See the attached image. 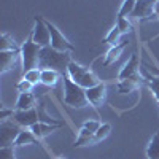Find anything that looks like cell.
Returning <instances> with one entry per match:
<instances>
[{
	"instance_id": "obj_1",
	"label": "cell",
	"mask_w": 159,
	"mask_h": 159,
	"mask_svg": "<svg viewBox=\"0 0 159 159\" xmlns=\"http://www.w3.org/2000/svg\"><path fill=\"white\" fill-rule=\"evenodd\" d=\"M72 62L70 52H64V51H57L51 45L43 46L42 52H40V69H51L56 70L61 75H67V69L69 64Z\"/></svg>"
},
{
	"instance_id": "obj_2",
	"label": "cell",
	"mask_w": 159,
	"mask_h": 159,
	"mask_svg": "<svg viewBox=\"0 0 159 159\" xmlns=\"http://www.w3.org/2000/svg\"><path fill=\"white\" fill-rule=\"evenodd\" d=\"M62 83H64V102L65 105L73 108H84L88 107L89 100L86 97V89L78 86L69 75H62Z\"/></svg>"
},
{
	"instance_id": "obj_3",
	"label": "cell",
	"mask_w": 159,
	"mask_h": 159,
	"mask_svg": "<svg viewBox=\"0 0 159 159\" xmlns=\"http://www.w3.org/2000/svg\"><path fill=\"white\" fill-rule=\"evenodd\" d=\"M40 52H42V46L37 45L32 40V37H29L21 46V61L24 73L32 69H37L40 65Z\"/></svg>"
},
{
	"instance_id": "obj_4",
	"label": "cell",
	"mask_w": 159,
	"mask_h": 159,
	"mask_svg": "<svg viewBox=\"0 0 159 159\" xmlns=\"http://www.w3.org/2000/svg\"><path fill=\"white\" fill-rule=\"evenodd\" d=\"M67 75L73 80L78 86H81V88H84V89H89V88H92V86H96V84L100 83L99 80H97V76L92 73L91 70L84 69L83 65H80V64L75 62V61H72V62L69 64Z\"/></svg>"
},
{
	"instance_id": "obj_5",
	"label": "cell",
	"mask_w": 159,
	"mask_h": 159,
	"mask_svg": "<svg viewBox=\"0 0 159 159\" xmlns=\"http://www.w3.org/2000/svg\"><path fill=\"white\" fill-rule=\"evenodd\" d=\"M21 126L16 121H5L0 123V148L2 147H15V142L21 134Z\"/></svg>"
},
{
	"instance_id": "obj_6",
	"label": "cell",
	"mask_w": 159,
	"mask_h": 159,
	"mask_svg": "<svg viewBox=\"0 0 159 159\" xmlns=\"http://www.w3.org/2000/svg\"><path fill=\"white\" fill-rule=\"evenodd\" d=\"M32 40L40 45V46H48L51 45V35H49V29L46 25V21L42 18V16H35L34 19V29H32V34H30Z\"/></svg>"
},
{
	"instance_id": "obj_7",
	"label": "cell",
	"mask_w": 159,
	"mask_h": 159,
	"mask_svg": "<svg viewBox=\"0 0 159 159\" xmlns=\"http://www.w3.org/2000/svg\"><path fill=\"white\" fill-rule=\"evenodd\" d=\"M46 25H48V29H49V35H51V46L57 49V51H64V52H72L75 49V46L69 42L67 38H65L59 29L56 27L54 24H51L49 21H46Z\"/></svg>"
},
{
	"instance_id": "obj_8",
	"label": "cell",
	"mask_w": 159,
	"mask_h": 159,
	"mask_svg": "<svg viewBox=\"0 0 159 159\" xmlns=\"http://www.w3.org/2000/svg\"><path fill=\"white\" fill-rule=\"evenodd\" d=\"M156 3H157V0H137L130 18L135 19V21L148 19L150 16H153L154 8H156Z\"/></svg>"
},
{
	"instance_id": "obj_9",
	"label": "cell",
	"mask_w": 159,
	"mask_h": 159,
	"mask_svg": "<svg viewBox=\"0 0 159 159\" xmlns=\"http://www.w3.org/2000/svg\"><path fill=\"white\" fill-rule=\"evenodd\" d=\"M13 121H16L21 127L30 129L34 124L40 123V116H38V110L37 108H30V110H16L15 115L11 116Z\"/></svg>"
},
{
	"instance_id": "obj_10",
	"label": "cell",
	"mask_w": 159,
	"mask_h": 159,
	"mask_svg": "<svg viewBox=\"0 0 159 159\" xmlns=\"http://www.w3.org/2000/svg\"><path fill=\"white\" fill-rule=\"evenodd\" d=\"M140 57H139V52H132L130 59L126 62V65L123 67V70L119 72L118 75V81H123V80H129V78H139L140 73Z\"/></svg>"
},
{
	"instance_id": "obj_11",
	"label": "cell",
	"mask_w": 159,
	"mask_h": 159,
	"mask_svg": "<svg viewBox=\"0 0 159 159\" xmlns=\"http://www.w3.org/2000/svg\"><path fill=\"white\" fill-rule=\"evenodd\" d=\"M105 96H107V86H105L103 83H99L96 86L86 89V97L91 103V107H94V108H99L103 103Z\"/></svg>"
},
{
	"instance_id": "obj_12",
	"label": "cell",
	"mask_w": 159,
	"mask_h": 159,
	"mask_svg": "<svg viewBox=\"0 0 159 159\" xmlns=\"http://www.w3.org/2000/svg\"><path fill=\"white\" fill-rule=\"evenodd\" d=\"M19 59H21V49L0 51V73H7L8 70H11Z\"/></svg>"
},
{
	"instance_id": "obj_13",
	"label": "cell",
	"mask_w": 159,
	"mask_h": 159,
	"mask_svg": "<svg viewBox=\"0 0 159 159\" xmlns=\"http://www.w3.org/2000/svg\"><path fill=\"white\" fill-rule=\"evenodd\" d=\"M127 45H129V38L121 40L119 43L113 45V46L110 48V51L107 52V57H105V61H103V67H110L111 64H115V62L119 59V56L123 54V51H124V48H126Z\"/></svg>"
},
{
	"instance_id": "obj_14",
	"label": "cell",
	"mask_w": 159,
	"mask_h": 159,
	"mask_svg": "<svg viewBox=\"0 0 159 159\" xmlns=\"http://www.w3.org/2000/svg\"><path fill=\"white\" fill-rule=\"evenodd\" d=\"M24 145H38V147L45 151L43 145L40 143V139L35 137L34 132H32V130H27V129H22L21 134H19L18 139H16V142H15V147H24Z\"/></svg>"
},
{
	"instance_id": "obj_15",
	"label": "cell",
	"mask_w": 159,
	"mask_h": 159,
	"mask_svg": "<svg viewBox=\"0 0 159 159\" xmlns=\"http://www.w3.org/2000/svg\"><path fill=\"white\" fill-rule=\"evenodd\" d=\"M37 97L32 92H19V97L16 102V110H30L35 108Z\"/></svg>"
},
{
	"instance_id": "obj_16",
	"label": "cell",
	"mask_w": 159,
	"mask_h": 159,
	"mask_svg": "<svg viewBox=\"0 0 159 159\" xmlns=\"http://www.w3.org/2000/svg\"><path fill=\"white\" fill-rule=\"evenodd\" d=\"M62 75L56 70H51V69H42V78H40V83L46 88H54L59 81V78Z\"/></svg>"
},
{
	"instance_id": "obj_17",
	"label": "cell",
	"mask_w": 159,
	"mask_h": 159,
	"mask_svg": "<svg viewBox=\"0 0 159 159\" xmlns=\"http://www.w3.org/2000/svg\"><path fill=\"white\" fill-rule=\"evenodd\" d=\"M142 83V76L139 78H129V80H123V81H118L116 89L119 94H129V92L135 91Z\"/></svg>"
},
{
	"instance_id": "obj_18",
	"label": "cell",
	"mask_w": 159,
	"mask_h": 159,
	"mask_svg": "<svg viewBox=\"0 0 159 159\" xmlns=\"http://www.w3.org/2000/svg\"><path fill=\"white\" fill-rule=\"evenodd\" d=\"M59 126H52V124H46V123H37V124H34L32 127H30V130L35 134V137H38L40 140L42 139H45L46 135H49L51 132H54L56 129H57Z\"/></svg>"
},
{
	"instance_id": "obj_19",
	"label": "cell",
	"mask_w": 159,
	"mask_h": 159,
	"mask_svg": "<svg viewBox=\"0 0 159 159\" xmlns=\"http://www.w3.org/2000/svg\"><path fill=\"white\" fill-rule=\"evenodd\" d=\"M147 157L148 159H159V130L151 139L148 148H147Z\"/></svg>"
},
{
	"instance_id": "obj_20",
	"label": "cell",
	"mask_w": 159,
	"mask_h": 159,
	"mask_svg": "<svg viewBox=\"0 0 159 159\" xmlns=\"http://www.w3.org/2000/svg\"><path fill=\"white\" fill-rule=\"evenodd\" d=\"M11 49L19 51L21 48L15 43V40L10 37V34H2V37H0V51H11Z\"/></svg>"
},
{
	"instance_id": "obj_21",
	"label": "cell",
	"mask_w": 159,
	"mask_h": 159,
	"mask_svg": "<svg viewBox=\"0 0 159 159\" xmlns=\"http://www.w3.org/2000/svg\"><path fill=\"white\" fill-rule=\"evenodd\" d=\"M121 35H123V32L121 30H119V27H118V25L115 24V27L107 34V37H105V40H103V42L105 43H108V45H116V43H119V42H121Z\"/></svg>"
},
{
	"instance_id": "obj_22",
	"label": "cell",
	"mask_w": 159,
	"mask_h": 159,
	"mask_svg": "<svg viewBox=\"0 0 159 159\" xmlns=\"http://www.w3.org/2000/svg\"><path fill=\"white\" fill-rule=\"evenodd\" d=\"M135 2H137V0H124L121 8H119V11H118V18H127V16H130L132 11H134Z\"/></svg>"
},
{
	"instance_id": "obj_23",
	"label": "cell",
	"mask_w": 159,
	"mask_h": 159,
	"mask_svg": "<svg viewBox=\"0 0 159 159\" xmlns=\"http://www.w3.org/2000/svg\"><path fill=\"white\" fill-rule=\"evenodd\" d=\"M38 116H40V121L42 123H46V124H52V126H62V123H59V121H56V119H52L48 113H46V110H45V103H40L38 105Z\"/></svg>"
},
{
	"instance_id": "obj_24",
	"label": "cell",
	"mask_w": 159,
	"mask_h": 159,
	"mask_svg": "<svg viewBox=\"0 0 159 159\" xmlns=\"http://www.w3.org/2000/svg\"><path fill=\"white\" fill-rule=\"evenodd\" d=\"M22 78H25L27 81H30V83L35 86V84L40 83V78H42V69L37 67V69H32V70H29V72H25Z\"/></svg>"
},
{
	"instance_id": "obj_25",
	"label": "cell",
	"mask_w": 159,
	"mask_h": 159,
	"mask_svg": "<svg viewBox=\"0 0 159 159\" xmlns=\"http://www.w3.org/2000/svg\"><path fill=\"white\" fill-rule=\"evenodd\" d=\"M110 130H111V126H110L108 123L102 124V126L97 129V132L94 134V140H96V143H97V142H102L103 139H107V137L110 135Z\"/></svg>"
},
{
	"instance_id": "obj_26",
	"label": "cell",
	"mask_w": 159,
	"mask_h": 159,
	"mask_svg": "<svg viewBox=\"0 0 159 159\" xmlns=\"http://www.w3.org/2000/svg\"><path fill=\"white\" fill-rule=\"evenodd\" d=\"M116 25L119 27V30L123 32V35L132 32V24L127 18H116Z\"/></svg>"
},
{
	"instance_id": "obj_27",
	"label": "cell",
	"mask_w": 159,
	"mask_h": 159,
	"mask_svg": "<svg viewBox=\"0 0 159 159\" xmlns=\"http://www.w3.org/2000/svg\"><path fill=\"white\" fill-rule=\"evenodd\" d=\"M102 124L97 121V119H89V121H86L84 124H83V130H86V132H89V134H92V135H94L96 134V132H97V129L100 127Z\"/></svg>"
},
{
	"instance_id": "obj_28",
	"label": "cell",
	"mask_w": 159,
	"mask_h": 159,
	"mask_svg": "<svg viewBox=\"0 0 159 159\" xmlns=\"http://www.w3.org/2000/svg\"><path fill=\"white\" fill-rule=\"evenodd\" d=\"M32 88H34V84H32L30 81H27L25 78H22L21 81L16 84V89H18L19 92H32Z\"/></svg>"
},
{
	"instance_id": "obj_29",
	"label": "cell",
	"mask_w": 159,
	"mask_h": 159,
	"mask_svg": "<svg viewBox=\"0 0 159 159\" xmlns=\"http://www.w3.org/2000/svg\"><path fill=\"white\" fill-rule=\"evenodd\" d=\"M13 148L15 147H2L0 148V159H16Z\"/></svg>"
},
{
	"instance_id": "obj_30",
	"label": "cell",
	"mask_w": 159,
	"mask_h": 159,
	"mask_svg": "<svg viewBox=\"0 0 159 159\" xmlns=\"http://www.w3.org/2000/svg\"><path fill=\"white\" fill-rule=\"evenodd\" d=\"M15 111H16V110H8L7 107H3V105H2V107H0V119H2V121H5L8 116L15 115Z\"/></svg>"
},
{
	"instance_id": "obj_31",
	"label": "cell",
	"mask_w": 159,
	"mask_h": 159,
	"mask_svg": "<svg viewBox=\"0 0 159 159\" xmlns=\"http://www.w3.org/2000/svg\"><path fill=\"white\" fill-rule=\"evenodd\" d=\"M154 16H157V18H159V2L156 3V8H154Z\"/></svg>"
},
{
	"instance_id": "obj_32",
	"label": "cell",
	"mask_w": 159,
	"mask_h": 159,
	"mask_svg": "<svg viewBox=\"0 0 159 159\" xmlns=\"http://www.w3.org/2000/svg\"><path fill=\"white\" fill-rule=\"evenodd\" d=\"M157 2H159V0H157Z\"/></svg>"
}]
</instances>
